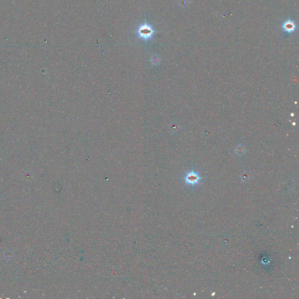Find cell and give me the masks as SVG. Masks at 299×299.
<instances>
[{"mask_svg":"<svg viewBox=\"0 0 299 299\" xmlns=\"http://www.w3.org/2000/svg\"><path fill=\"white\" fill-rule=\"evenodd\" d=\"M185 180L187 184L193 187L199 183L200 180V177L196 172L192 171L187 174L185 178Z\"/></svg>","mask_w":299,"mask_h":299,"instance_id":"obj_1","label":"cell"},{"mask_svg":"<svg viewBox=\"0 0 299 299\" xmlns=\"http://www.w3.org/2000/svg\"><path fill=\"white\" fill-rule=\"evenodd\" d=\"M294 24H290V23H287V24H285V27L284 28L286 29V30L290 31V30H293L294 29Z\"/></svg>","mask_w":299,"mask_h":299,"instance_id":"obj_2","label":"cell"}]
</instances>
